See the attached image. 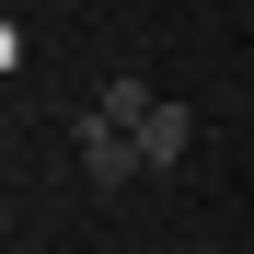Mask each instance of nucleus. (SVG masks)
Here are the masks:
<instances>
[{"label":"nucleus","mask_w":254,"mask_h":254,"mask_svg":"<svg viewBox=\"0 0 254 254\" xmlns=\"http://www.w3.org/2000/svg\"><path fill=\"white\" fill-rule=\"evenodd\" d=\"M69 150H81V185H139V174H150V162H139V127H116L104 104L69 127Z\"/></svg>","instance_id":"1"},{"label":"nucleus","mask_w":254,"mask_h":254,"mask_svg":"<svg viewBox=\"0 0 254 254\" xmlns=\"http://www.w3.org/2000/svg\"><path fill=\"white\" fill-rule=\"evenodd\" d=\"M185 150H196V116H185L174 93H162V104L139 116V162H150V174H174V162H185Z\"/></svg>","instance_id":"2"},{"label":"nucleus","mask_w":254,"mask_h":254,"mask_svg":"<svg viewBox=\"0 0 254 254\" xmlns=\"http://www.w3.org/2000/svg\"><path fill=\"white\" fill-rule=\"evenodd\" d=\"M150 104H162V93H150V81H104V116H116V127H139Z\"/></svg>","instance_id":"3"}]
</instances>
